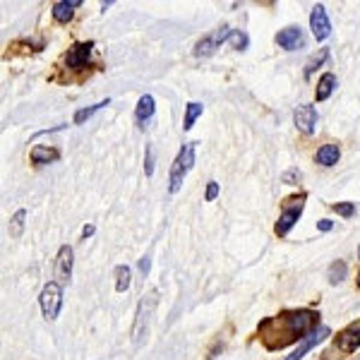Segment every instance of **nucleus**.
<instances>
[{"label":"nucleus","mask_w":360,"mask_h":360,"mask_svg":"<svg viewBox=\"0 0 360 360\" xmlns=\"http://www.w3.org/2000/svg\"><path fill=\"white\" fill-rule=\"evenodd\" d=\"M319 324V312L310 307L300 310H286L276 317H266L259 322L257 334L266 351H281V348L300 344L310 334H315V327Z\"/></svg>","instance_id":"obj_1"},{"label":"nucleus","mask_w":360,"mask_h":360,"mask_svg":"<svg viewBox=\"0 0 360 360\" xmlns=\"http://www.w3.org/2000/svg\"><path fill=\"white\" fill-rule=\"evenodd\" d=\"M195 149H197V142H185L183 147H180L176 161H173V166H171V176H168V193L171 195L180 193L190 168L195 166Z\"/></svg>","instance_id":"obj_2"},{"label":"nucleus","mask_w":360,"mask_h":360,"mask_svg":"<svg viewBox=\"0 0 360 360\" xmlns=\"http://www.w3.org/2000/svg\"><path fill=\"white\" fill-rule=\"evenodd\" d=\"M305 193L300 197H288L286 202L281 205V214H278V221H276V236L278 238H286L288 233H291V229L295 224H298L300 214H303L305 209Z\"/></svg>","instance_id":"obj_3"},{"label":"nucleus","mask_w":360,"mask_h":360,"mask_svg":"<svg viewBox=\"0 0 360 360\" xmlns=\"http://www.w3.org/2000/svg\"><path fill=\"white\" fill-rule=\"evenodd\" d=\"M39 305H41V312L46 319H58L63 307V283L58 281H49L41 288V295H39Z\"/></svg>","instance_id":"obj_4"},{"label":"nucleus","mask_w":360,"mask_h":360,"mask_svg":"<svg viewBox=\"0 0 360 360\" xmlns=\"http://www.w3.org/2000/svg\"><path fill=\"white\" fill-rule=\"evenodd\" d=\"M231 37H233V29H231V27L214 29L212 34L202 37L200 41L195 44V51H193V53H195L197 58H207V56L217 53V51L221 49V46H224L226 41H231Z\"/></svg>","instance_id":"obj_5"},{"label":"nucleus","mask_w":360,"mask_h":360,"mask_svg":"<svg viewBox=\"0 0 360 360\" xmlns=\"http://www.w3.org/2000/svg\"><path fill=\"white\" fill-rule=\"evenodd\" d=\"M156 303H159V291H149L142 300H139L137 319H135V329H132V336H135V341H142V336L147 334L149 315H152V310L156 307Z\"/></svg>","instance_id":"obj_6"},{"label":"nucleus","mask_w":360,"mask_h":360,"mask_svg":"<svg viewBox=\"0 0 360 360\" xmlns=\"http://www.w3.org/2000/svg\"><path fill=\"white\" fill-rule=\"evenodd\" d=\"M91 53H94V41H79L72 44L65 53V65L70 70H84L89 65Z\"/></svg>","instance_id":"obj_7"},{"label":"nucleus","mask_w":360,"mask_h":360,"mask_svg":"<svg viewBox=\"0 0 360 360\" xmlns=\"http://www.w3.org/2000/svg\"><path fill=\"white\" fill-rule=\"evenodd\" d=\"M293 123L300 132H303V135H312L315 127H317V108L310 106V103H300V106H295Z\"/></svg>","instance_id":"obj_8"},{"label":"nucleus","mask_w":360,"mask_h":360,"mask_svg":"<svg viewBox=\"0 0 360 360\" xmlns=\"http://www.w3.org/2000/svg\"><path fill=\"white\" fill-rule=\"evenodd\" d=\"M310 29H312V37H315L317 41L329 39V34H332V22H329V15H327V10H324V5H315V8H312Z\"/></svg>","instance_id":"obj_9"},{"label":"nucleus","mask_w":360,"mask_h":360,"mask_svg":"<svg viewBox=\"0 0 360 360\" xmlns=\"http://www.w3.org/2000/svg\"><path fill=\"white\" fill-rule=\"evenodd\" d=\"M336 348L341 353H356L360 348V319L353 324H348L344 332L336 334Z\"/></svg>","instance_id":"obj_10"},{"label":"nucleus","mask_w":360,"mask_h":360,"mask_svg":"<svg viewBox=\"0 0 360 360\" xmlns=\"http://www.w3.org/2000/svg\"><path fill=\"white\" fill-rule=\"evenodd\" d=\"M276 44L281 46L283 51H298L305 46V34L300 27H286L276 34Z\"/></svg>","instance_id":"obj_11"},{"label":"nucleus","mask_w":360,"mask_h":360,"mask_svg":"<svg viewBox=\"0 0 360 360\" xmlns=\"http://www.w3.org/2000/svg\"><path fill=\"white\" fill-rule=\"evenodd\" d=\"M72 248L70 245H63L58 250V257H56V278L58 283H68L72 278Z\"/></svg>","instance_id":"obj_12"},{"label":"nucleus","mask_w":360,"mask_h":360,"mask_svg":"<svg viewBox=\"0 0 360 360\" xmlns=\"http://www.w3.org/2000/svg\"><path fill=\"white\" fill-rule=\"evenodd\" d=\"M329 334H332V329H329V327H319L315 334H310V336H307L305 341H300V344H298V348H295V351H293L291 356H288L286 360H303V358L307 356V353H310V351H312V348H315V346H319V344H322V341L327 339Z\"/></svg>","instance_id":"obj_13"},{"label":"nucleus","mask_w":360,"mask_h":360,"mask_svg":"<svg viewBox=\"0 0 360 360\" xmlns=\"http://www.w3.org/2000/svg\"><path fill=\"white\" fill-rule=\"evenodd\" d=\"M154 111H156V101H154V96H152V94L139 96L137 108H135V120H137V125H139V127L147 125L149 120H152Z\"/></svg>","instance_id":"obj_14"},{"label":"nucleus","mask_w":360,"mask_h":360,"mask_svg":"<svg viewBox=\"0 0 360 360\" xmlns=\"http://www.w3.org/2000/svg\"><path fill=\"white\" fill-rule=\"evenodd\" d=\"M79 5H82V0H60V3H53V10H51L53 20L60 22V25H68Z\"/></svg>","instance_id":"obj_15"},{"label":"nucleus","mask_w":360,"mask_h":360,"mask_svg":"<svg viewBox=\"0 0 360 360\" xmlns=\"http://www.w3.org/2000/svg\"><path fill=\"white\" fill-rule=\"evenodd\" d=\"M339 159H341L339 144H322V147L317 149V154H315V161L319 166H324V168L336 166V164H339Z\"/></svg>","instance_id":"obj_16"},{"label":"nucleus","mask_w":360,"mask_h":360,"mask_svg":"<svg viewBox=\"0 0 360 360\" xmlns=\"http://www.w3.org/2000/svg\"><path fill=\"white\" fill-rule=\"evenodd\" d=\"M29 159H32V164L37 166H46V164H53V161L60 159V152L53 147H44V144H37V147H32V154H29Z\"/></svg>","instance_id":"obj_17"},{"label":"nucleus","mask_w":360,"mask_h":360,"mask_svg":"<svg viewBox=\"0 0 360 360\" xmlns=\"http://www.w3.org/2000/svg\"><path fill=\"white\" fill-rule=\"evenodd\" d=\"M336 89V75L334 72H324L317 82V89H315V98L317 101H327L332 96V91Z\"/></svg>","instance_id":"obj_18"},{"label":"nucleus","mask_w":360,"mask_h":360,"mask_svg":"<svg viewBox=\"0 0 360 360\" xmlns=\"http://www.w3.org/2000/svg\"><path fill=\"white\" fill-rule=\"evenodd\" d=\"M132 283V269L127 264H118L115 266V291L125 293Z\"/></svg>","instance_id":"obj_19"},{"label":"nucleus","mask_w":360,"mask_h":360,"mask_svg":"<svg viewBox=\"0 0 360 360\" xmlns=\"http://www.w3.org/2000/svg\"><path fill=\"white\" fill-rule=\"evenodd\" d=\"M346 276H348V264L344 262V259H336V262L329 264L327 278H329V283H332V286H336V283H341Z\"/></svg>","instance_id":"obj_20"},{"label":"nucleus","mask_w":360,"mask_h":360,"mask_svg":"<svg viewBox=\"0 0 360 360\" xmlns=\"http://www.w3.org/2000/svg\"><path fill=\"white\" fill-rule=\"evenodd\" d=\"M202 113H205V106H202V103H197V101H190V103H188V108H185V123H183V130H193L195 120L200 118Z\"/></svg>","instance_id":"obj_21"},{"label":"nucleus","mask_w":360,"mask_h":360,"mask_svg":"<svg viewBox=\"0 0 360 360\" xmlns=\"http://www.w3.org/2000/svg\"><path fill=\"white\" fill-rule=\"evenodd\" d=\"M25 219H27L25 209H17V212L13 214V219H10V229H8L13 238H22V233H25Z\"/></svg>","instance_id":"obj_22"},{"label":"nucleus","mask_w":360,"mask_h":360,"mask_svg":"<svg viewBox=\"0 0 360 360\" xmlns=\"http://www.w3.org/2000/svg\"><path fill=\"white\" fill-rule=\"evenodd\" d=\"M329 60V49H319V53H315L307 60V65H305V77H312V72H315L317 68H322L324 63Z\"/></svg>","instance_id":"obj_23"},{"label":"nucleus","mask_w":360,"mask_h":360,"mask_svg":"<svg viewBox=\"0 0 360 360\" xmlns=\"http://www.w3.org/2000/svg\"><path fill=\"white\" fill-rule=\"evenodd\" d=\"M108 103H111V101L106 98V101H98V103H94V106H89V108H79V111L75 113V125H82L84 120H89L91 115H94L96 111H101V108H106Z\"/></svg>","instance_id":"obj_24"},{"label":"nucleus","mask_w":360,"mask_h":360,"mask_svg":"<svg viewBox=\"0 0 360 360\" xmlns=\"http://www.w3.org/2000/svg\"><path fill=\"white\" fill-rule=\"evenodd\" d=\"M231 46H233L236 51H245L250 46V37L245 32H240V29H233V37H231Z\"/></svg>","instance_id":"obj_25"},{"label":"nucleus","mask_w":360,"mask_h":360,"mask_svg":"<svg viewBox=\"0 0 360 360\" xmlns=\"http://www.w3.org/2000/svg\"><path fill=\"white\" fill-rule=\"evenodd\" d=\"M339 217H344V219H351L353 214H356V202H336V205L332 207Z\"/></svg>","instance_id":"obj_26"},{"label":"nucleus","mask_w":360,"mask_h":360,"mask_svg":"<svg viewBox=\"0 0 360 360\" xmlns=\"http://www.w3.org/2000/svg\"><path fill=\"white\" fill-rule=\"evenodd\" d=\"M300 178H303L300 168H298V166H293V168H288V171L281 176V183H286V185H298V183H300Z\"/></svg>","instance_id":"obj_27"},{"label":"nucleus","mask_w":360,"mask_h":360,"mask_svg":"<svg viewBox=\"0 0 360 360\" xmlns=\"http://www.w3.org/2000/svg\"><path fill=\"white\" fill-rule=\"evenodd\" d=\"M144 173L154 176V144H147V159H144Z\"/></svg>","instance_id":"obj_28"},{"label":"nucleus","mask_w":360,"mask_h":360,"mask_svg":"<svg viewBox=\"0 0 360 360\" xmlns=\"http://www.w3.org/2000/svg\"><path fill=\"white\" fill-rule=\"evenodd\" d=\"M217 197H219V183H217V180H209L207 193H205V200H207V202H214Z\"/></svg>","instance_id":"obj_29"},{"label":"nucleus","mask_w":360,"mask_h":360,"mask_svg":"<svg viewBox=\"0 0 360 360\" xmlns=\"http://www.w3.org/2000/svg\"><path fill=\"white\" fill-rule=\"evenodd\" d=\"M317 229L322 231V233H329V231L334 229V221H329V219H322V221H317Z\"/></svg>","instance_id":"obj_30"},{"label":"nucleus","mask_w":360,"mask_h":360,"mask_svg":"<svg viewBox=\"0 0 360 360\" xmlns=\"http://www.w3.org/2000/svg\"><path fill=\"white\" fill-rule=\"evenodd\" d=\"M139 271H142L144 276L149 274V257H142V259H139Z\"/></svg>","instance_id":"obj_31"},{"label":"nucleus","mask_w":360,"mask_h":360,"mask_svg":"<svg viewBox=\"0 0 360 360\" xmlns=\"http://www.w3.org/2000/svg\"><path fill=\"white\" fill-rule=\"evenodd\" d=\"M94 231H96V229L89 224V226H84V229H82V236H84V238H91V236H94Z\"/></svg>","instance_id":"obj_32"},{"label":"nucleus","mask_w":360,"mask_h":360,"mask_svg":"<svg viewBox=\"0 0 360 360\" xmlns=\"http://www.w3.org/2000/svg\"><path fill=\"white\" fill-rule=\"evenodd\" d=\"M358 286H360V274H358Z\"/></svg>","instance_id":"obj_33"},{"label":"nucleus","mask_w":360,"mask_h":360,"mask_svg":"<svg viewBox=\"0 0 360 360\" xmlns=\"http://www.w3.org/2000/svg\"><path fill=\"white\" fill-rule=\"evenodd\" d=\"M358 257H360V245H358Z\"/></svg>","instance_id":"obj_34"},{"label":"nucleus","mask_w":360,"mask_h":360,"mask_svg":"<svg viewBox=\"0 0 360 360\" xmlns=\"http://www.w3.org/2000/svg\"><path fill=\"white\" fill-rule=\"evenodd\" d=\"M358 360H360V358H358Z\"/></svg>","instance_id":"obj_35"}]
</instances>
